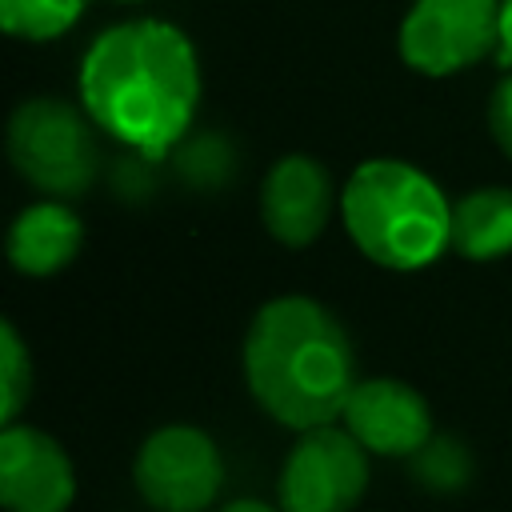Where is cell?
I'll list each match as a JSON object with an SVG mask.
<instances>
[{"instance_id": "cell-1", "label": "cell", "mask_w": 512, "mask_h": 512, "mask_svg": "<svg viewBox=\"0 0 512 512\" xmlns=\"http://www.w3.org/2000/svg\"><path fill=\"white\" fill-rule=\"evenodd\" d=\"M80 96L96 128L160 160L192 124L200 100L196 52L164 20L116 24L88 48Z\"/></svg>"}, {"instance_id": "cell-2", "label": "cell", "mask_w": 512, "mask_h": 512, "mask_svg": "<svg viewBox=\"0 0 512 512\" xmlns=\"http://www.w3.org/2000/svg\"><path fill=\"white\" fill-rule=\"evenodd\" d=\"M244 376L260 408L288 428H324L352 396V344L308 296L264 304L244 340Z\"/></svg>"}, {"instance_id": "cell-3", "label": "cell", "mask_w": 512, "mask_h": 512, "mask_svg": "<svg viewBox=\"0 0 512 512\" xmlns=\"http://www.w3.org/2000/svg\"><path fill=\"white\" fill-rule=\"evenodd\" d=\"M340 208L352 244L392 272L428 268L452 244V208L444 192L404 160H364Z\"/></svg>"}, {"instance_id": "cell-4", "label": "cell", "mask_w": 512, "mask_h": 512, "mask_svg": "<svg viewBox=\"0 0 512 512\" xmlns=\"http://www.w3.org/2000/svg\"><path fill=\"white\" fill-rule=\"evenodd\" d=\"M8 156L16 172L52 192V196H80L100 164L96 140L88 120L52 96L24 100L8 120Z\"/></svg>"}, {"instance_id": "cell-5", "label": "cell", "mask_w": 512, "mask_h": 512, "mask_svg": "<svg viewBox=\"0 0 512 512\" xmlns=\"http://www.w3.org/2000/svg\"><path fill=\"white\" fill-rule=\"evenodd\" d=\"M500 44V0H416L400 24V56L424 76H452Z\"/></svg>"}, {"instance_id": "cell-6", "label": "cell", "mask_w": 512, "mask_h": 512, "mask_svg": "<svg viewBox=\"0 0 512 512\" xmlns=\"http://www.w3.org/2000/svg\"><path fill=\"white\" fill-rule=\"evenodd\" d=\"M368 488V456L352 432L308 428L284 460L280 508L284 512H352Z\"/></svg>"}, {"instance_id": "cell-7", "label": "cell", "mask_w": 512, "mask_h": 512, "mask_svg": "<svg viewBox=\"0 0 512 512\" xmlns=\"http://www.w3.org/2000/svg\"><path fill=\"white\" fill-rule=\"evenodd\" d=\"M224 484V460L208 432L168 424L136 456V488L156 512H204Z\"/></svg>"}, {"instance_id": "cell-8", "label": "cell", "mask_w": 512, "mask_h": 512, "mask_svg": "<svg viewBox=\"0 0 512 512\" xmlns=\"http://www.w3.org/2000/svg\"><path fill=\"white\" fill-rule=\"evenodd\" d=\"M72 496L68 452L40 428L8 424L0 436V504L8 512H64Z\"/></svg>"}, {"instance_id": "cell-9", "label": "cell", "mask_w": 512, "mask_h": 512, "mask_svg": "<svg viewBox=\"0 0 512 512\" xmlns=\"http://www.w3.org/2000/svg\"><path fill=\"white\" fill-rule=\"evenodd\" d=\"M348 432L384 456H416L432 440V412L424 396L400 380H364L344 404Z\"/></svg>"}, {"instance_id": "cell-10", "label": "cell", "mask_w": 512, "mask_h": 512, "mask_svg": "<svg viewBox=\"0 0 512 512\" xmlns=\"http://www.w3.org/2000/svg\"><path fill=\"white\" fill-rule=\"evenodd\" d=\"M260 212L268 232L288 244V248H304L312 244L332 212V184L328 172L312 160V156H284L272 164L264 192H260Z\"/></svg>"}, {"instance_id": "cell-11", "label": "cell", "mask_w": 512, "mask_h": 512, "mask_svg": "<svg viewBox=\"0 0 512 512\" xmlns=\"http://www.w3.org/2000/svg\"><path fill=\"white\" fill-rule=\"evenodd\" d=\"M84 244L80 216L60 200L28 204L8 228V260L24 276H52L76 260Z\"/></svg>"}, {"instance_id": "cell-12", "label": "cell", "mask_w": 512, "mask_h": 512, "mask_svg": "<svg viewBox=\"0 0 512 512\" xmlns=\"http://www.w3.org/2000/svg\"><path fill=\"white\" fill-rule=\"evenodd\" d=\"M452 248L468 260H500L512 252V192L476 188L452 208Z\"/></svg>"}, {"instance_id": "cell-13", "label": "cell", "mask_w": 512, "mask_h": 512, "mask_svg": "<svg viewBox=\"0 0 512 512\" xmlns=\"http://www.w3.org/2000/svg\"><path fill=\"white\" fill-rule=\"evenodd\" d=\"M84 12V0H0V20L20 40H52L68 32Z\"/></svg>"}, {"instance_id": "cell-14", "label": "cell", "mask_w": 512, "mask_h": 512, "mask_svg": "<svg viewBox=\"0 0 512 512\" xmlns=\"http://www.w3.org/2000/svg\"><path fill=\"white\" fill-rule=\"evenodd\" d=\"M0 376H4V384H0V396H4L0 400V420L12 424L28 388H32V364H28V352H24L12 324H0Z\"/></svg>"}, {"instance_id": "cell-15", "label": "cell", "mask_w": 512, "mask_h": 512, "mask_svg": "<svg viewBox=\"0 0 512 512\" xmlns=\"http://www.w3.org/2000/svg\"><path fill=\"white\" fill-rule=\"evenodd\" d=\"M472 464H468V452L456 444V440H428L420 452H416V476L432 488V492H456L464 488Z\"/></svg>"}, {"instance_id": "cell-16", "label": "cell", "mask_w": 512, "mask_h": 512, "mask_svg": "<svg viewBox=\"0 0 512 512\" xmlns=\"http://www.w3.org/2000/svg\"><path fill=\"white\" fill-rule=\"evenodd\" d=\"M488 124H492V136L496 144L512 156V76H504L492 92V108H488Z\"/></svg>"}, {"instance_id": "cell-17", "label": "cell", "mask_w": 512, "mask_h": 512, "mask_svg": "<svg viewBox=\"0 0 512 512\" xmlns=\"http://www.w3.org/2000/svg\"><path fill=\"white\" fill-rule=\"evenodd\" d=\"M500 52L512 60V0H500Z\"/></svg>"}, {"instance_id": "cell-18", "label": "cell", "mask_w": 512, "mask_h": 512, "mask_svg": "<svg viewBox=\"0 0 512 512\" xmlns=\"http://www.w3.org/2000/svg\"><path fill=\"white\" fill-rule=\"evenodd\" d=\"M224 512H272V508L260 504V500H236V504H228Z\"/></svg>"}, {"instance_id": "cell-19", "label": "cell", "mask_w": 512, "mask_h": 512, "mask_svg": "<svg viewBox=\"0 0 512 512\" xmlns=\"http://www.w3.org/2000/svg\"><path fill=\"white\" fill-rule=\"evenodd\" d=\"M120 4H136V0H120Z\"/></svg>"}]
</instances>
